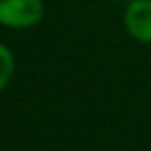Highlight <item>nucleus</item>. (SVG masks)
I'll return each instance as SVG.
<instances>
[{"mask_svg": "<svg viewBox=\"0 0 151 151\" xmlns=\"http://www.w3.org/2000/svg\"><path fill=\"white\" fill-rule=\"evenodd\" d=\"M42 0H0V23L31 27L42 19Z\"/></svg>", "mask_w": 151, "mask_h": 151, "instance_id": "f257e3e1", "label": "nucleus"}, {"mask_svg": "<svg viewBox=\"0 0 151 151\" xmlns=\"http://www.w3.org/2000/svg\"><path fill=\"white\" fill-rule=\"evenodd\" d=\"M126 29L143 44H151V0H134L124 15Z\"/></svg>", "mask_w": 151, "mask_h": 151, "instance_id": "f03ea898", "label": "nucleus"}, {"mask_svg": "<svg viewBox=\"0 0 151 151\" xmlns=\"http://www.w3.org/2000/svg\"><path fill=\"white\" fill-rule=\"evenodd\" d=\"M13 70H15V60H13V54L0 46V91L6 87V83L11 81L13 77Z\"/></svg>", "mask_w": 151, "mask_h": 151, "instance_id": "7ed1b4c3", "label": "nucleus"}]
</instances>
